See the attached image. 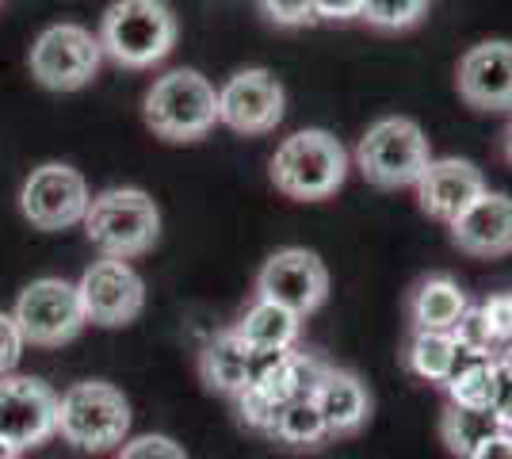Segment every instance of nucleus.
Returning a JSON list of instances; mask_svg holds the SVG:
<instances>
[{
	"label": "nucleus",
	"mask_w": 512,
	"mask_h": 459,
	"mask_svg": "<svg viewBox=\"0 0 512 459\" xmlns=\"http://www.w3.org/2000/svg\"><path fill=\"white\" fill-rule=\"evenodd\" d=\"M176 16L165 0H115L100 20V50L115 66L150 69L176 46Z\"/></svg>",
	"instance_id": "f257e3e1"
},
{
	"label": "nucleus",
	"mask_w": 512,
	"mask_h": 459,
	"mask_svg": "<svg viewBox=\"0 0 512 459\" xmlns=\"http://www.w3.org/2000/svg\"><path fill=\"white\" fill-rule=\"evenodd\" d=\"M88 241L111 261H134L161 238V211L142 188H107L92 196L85 215Z\"/></svg>",
	"instance_id": "f03ea898"
},
{
	"label": "nucleus",
	"mask_w": 512,
	"mask_h": 459,
	"mask_svg": "<svg viewBox=\"0 0 512 459\" xmlns=\"http://www.w3.org/2000/svg\"><path fill=\"white\" fill-rule=\"evenodd\" d=\"M348 176V150L329 131H295L272 153V184L287 199L318 203L329 199Z\"/></svg>",
	"instance_id": "7ed1b4c3"
},
{
	"label": "nucleus",
	"mask_w": 512,
	"mask_h": 459,
	"mask_svg": "<svg viewBox=\"0 0 512 459\" xmlns=\"http://www.w3.org/2000/svg\"><path fill=\"white\" fill-rule=\"evenodd\" d=\"M146 127L165 142H195L218 123V88L199 69H169L146 92Z\"/></svg>",
	"instance_id": "20e7f679"
},
{
	"label": "nucleus",
	"mask_w": 512,
	"mask_h": 459,
	"mask_svg": "<svg viewBox=\"0 0 512 459\" xmlns=\"http://www.w3.org/2000/svg\"><path fill=\"white\" fill-rule=\"evenodd\" d=\"M428 161H432V146L425 131L406 115L375 119L356 146V169L375 188H409V184L417 188Z\"/></svg>",
	"instance_id": "39448f33"
},
{
	"label": "nucleus",
	"mask_w": 512,
	"mask_h": 459,
	"mask_svg": "<svg viewBox=\"0 0 512 459\" xmlns=\"http://www.w3.org/2000/svg\"><path fill=\"white\" fill-rule=\"evenodd\" d=\"M58 433L81 452L123 448L130 433V402L104 379L73 383L58 398Z\"/></svg>",
	"instance_id": "423d86ee"
},
{
	"label": "nucleus",
	"mask_w": 512,
	"mask_h": 459,
	"mask_svg": "<svg viewBox=\"0 0 512 459\" xmlns=\"http://www.w3.org/2000/svg\"><path fill=\"white\" fill-rule=\"evenodd\" d=\"M12 318L20 326L23 341L39 345V349L69 345L88 326L77 284L58 280V276H43V280H31L23 287L16 306H12Z\"/></svg>",
	"instance_id": "0eeeda50"
},
{
	"label": "nucleus",
	"mask_w": 512,
	"mask_h": 459,
	"mask_svg": "<svg viewBox=\"0 0 512 459\" xmlns=\"http://www.w3.org/2000/svg\"><path fill=\"white\" fill-rule=\"evenodd\" d=\"M104 62L100 39L81 23H54L31 46V77L50 92H77L85 88Z\"/></svg>",
	"instance_id": "6e6552de"
},
{
	"label": "nucleus",
	"mask_w": 512,
	"mask_h": 459,
	"mask_svg": "<svg viewBox=\"0 0 512 459\" xmlns=\"http://www.w3.org/2000/svg\"><path fill=\"white\" fill-rule=\"evenodd\" d=\"M92 192L88 180L65 161H46L20 188V211L23 219L39 230H69L77 222H85Z\"/></svg>",
	"instance_id": "1a4fd4ad"
},
{
	"label": "nucleus",
	"mask_w": 512,
	"mask_h": 459,
	"mask_svg": "<svg viewBox=\"0 0 512 459\" xmlns=\"http://www.w3.org/2000/svg\"><path fill=\"white\" fill-rule=\"evenodd\" d=\"M256 299H268L306 318L329 299V272L310 249H299V245L276 249L256 272Z\"/></svg>",
	"instance_id": "9d476101"
},
{
	"label": "nucleus",
	"mask_w": 512,
	"mask_h": 459,
	"mask_svg": "<svg viewBox=\"0 0 512 459\" xmlns=\"http://www.w3.org/2000/svg\"><path fill=\"white\" fill-rule=\"evenodd\" d=\"M58 433V394L31 375H0V440L16 452L39 448Z\"/></svg>",
	"instance_id": "9b49d317"
},
{
	"label": "nucleus",
	"mask_w": 512,
	"mask_h": 459,
	"mask_svg": "<svg viewBox=\"0 0 512 459\" xmlns=\"http://www.w3.org/2000/svg\"><path fill=\"white\" fill-rule=\"evenodd\" d=\"M85 322L104 329L130 326L142 310H146V284L142 276L130 268V261H92L77 284Z\"/></svg>",
	"instance_id": "f8f14e48"
},
{
	"label": "nucleus",
	"mask_w": 512,
	"mask_h": 459,
	"mask_svg": "<svg viewBox=\"0 0 512 459\" xmlns=\"http://www.w3.org/2000/svg\"><path fill=\"white\" fill-rule=\"evenodd\" d=\"M287 96L268 69H241L218 88V123L237 134H268L283 119Z\"/></svg>",
	"instance_id": "ddd939ff"
},
{
	"label": "nucleus",
	"mask_w": 512,
	"mask_h": 459,
	"mask_svg": "<svg viewBox=\"0 0 512 459\" xmlns=\"http://www.w3.org/2000/svg\"><path fill=\"white\" fill-rule=\"evenodd\" d=\"M459 96L478 111H505L512 108V43L509 39H490L474 43L459 58L455 69Z\"/></svg>",
	"instance_id": "4468645a"
},
{
	"label": "nucleus",
	"mask_w": 512,
	"mask_h": 459,
	"mask_svg": "<svg viewBox=\"0 0 512 459\" xmlns=\"http://www.w3.org/2000/svg\"><path fill=\"white\" fill-rule=\"evenodd\" d=\"M486 192V176L474 161L463 157H432L425 176L417 180V203L421 211L440 222H455L474 199Z\"/></svg>",
	"instance_id": "2eb2a0df"
},
{
	"label": "nucleus",
	"mask_w": 512,
	"mask_h": 459,
	"mask_svg": "<svg viewBox=\"0 0 512 459\" xmlns=\"http://www.w3.org/2000/svg\"><path fill=\"white\" fill-rule=\"evenodd\" d=\"M451 241L470 257L512 253V199L505 192H482L459 219L451 222Z\"/></svg>",
	"instance_id": "dca6fc26"
},
{
	"label": "nucleus",
	"mask_w": 512,
	"mask_h": 459,
	"mask_svg": "<svg viewBox=\"0 0 512 459\" xmlns=\"http://www.w3.org/2000/svg\"><path fill=\"white\" fill-rule=\"evenodd\" d=\"M310 398L318 406L329 437H352L371 417V394L363 387V379L356 372H344V368H325Z\"/></svg>",
	"instance_id": "f3484780"
},
{
	"label": "nucleus",
	"mask_w": 512,
	"mask_h": 459,
	"mask_svg": "<svg viewBox=\"0 0 512 459\" xmlns=\"http://www.w3.org/2000/svg\"><path fill=\"white\" fill-rule=\"evenodd\" d=\"M256 375L253 387L268 394L276 406H287L295 398H310L329 364H321L310 352H276V356H253Z\"/></svg>",
	"instance_id": "a211bd4d"
},
{
	"label": "nucleus",
	"mask_w": 512,
	"mask_h": 459,
	"mask_svg": "<svg viewBox=\"0 0 512 459\" xmlns=\"http://www.w3.org/2000/svg\"><path fill=\"white\" fill-rule=\"evenodd\" d=\"M241 345L253 356H276V352H291L302 337V318L283 310V306L268 303V299H253L245 306L241 322L234 326Z\"/></svg>",
	"instance_id": "6ab92c4d"
},
{
	"label": "nucleus",
	"mask_w": 512,
	"mask_h": 459,
	"mask_svg": "<svg viewBox=\"0 0 512 459\" xmlns=\"http://www.w3.org/2000/svg\"><path fill=\"white\" fill-rule=\"evenodd\" d=\"M199 375H203V383L211 391L237 398L245 387H253V352L241 345V337H237L234 329L214 333L211 341L203 345V352H199Z\"/></svg>",
	"instance_id": "aec40b11"
},
{
	"label": "nucleus",
	"mask_w": 512,
	"mask_h": 459,
	"mask_svg": "<svg viewBox=\"0 0 512 459\" xmlns=\"http://www.w3.org/2000/svg\"><path fill=\"white\" fill-rule=\"evenodd\" d=\"M467 306V291L451 276H425L409 295V322L428 333H451Z\"/></svg>",
	"instance_id": "412c9836"
},
{
	"label": "nucleus",
	"mask_w": 512,
	"mask_h": 459,
	"mask_svg": "<svg viewBox=\"0 0 512 459\" xmlns=\"http://www.w3.org/2000/svg\"><path fill=\"white\" fill-rule=\"evenodd\" d=\"M402 360H406V368L417 379H425V383H448L455 368L463 364V352L455 345V337L451 333H428V329H413L406 341V352H402Z\"/></svg>",
	"instance_id": "4be33fe9"
},
{
	"label": "nucleus",
	"mask_w": 512,
	"mask_h": 459,
	"mask_svg": "<svg viewBox=\"0 0 512 459\" xmlns=\"http://www.w3.org/2000/svg\"><path fill=\"white\" fill-rule=\"evenodd\" d=\"M493 433H501V421L493 410H467V406H448L440 417V437L448 444L451 456L470 459L478 444H486Z\"/></svg>",
	"instance_id": "5701e85b"
},
{
	"label": "nucleus",
	"mask_w": 512,
	"mask_h": 459,
	"mask_svg": "<svg viewBox=\"0 0 512 459\" xmlns=\"http://www.w3.org/2000/svg\"><path fill=\"white\" fill-rule=\"evenodd\" d=\"M272 437L291 444V448H314L321 440L329 437L325 421H321L314 398H295L287 406H279L276 425H272Z\"/></svg>",
	"instance_id": "b1692460"
},
{
	"label": "nucleus",
	"mask_w": 512,
	"mask_h": 459,
	"mask_svg": "<svg viewBox=\"0 0 512 459\" xmlns=\"http://www.w3.org/2000/svg\"><path fill=\"white\" fill-rule=\"evenodd\" d=\"M451 406H467V410H490V394H493V360H470L463 356V364L455 368L448 383Z\"/></svg>",
	"instance_id": "393cba45"
},
{
	"label": "nucleus",
	"mask_w": 512,
	"mask_h": 459,
	"mask_svg": "<svg viewBox=\"0 0 512 459\" xmlns=\"http://www.w3.org/2000/svg\"><path fill=\"white\" fill-rule=\"evenodd\" d=\"M451 337H455L459 352L470 356V360H493V349H501L490 322H486V314H482V306H467L463 318L451 329Z\"/></svg>",
	"instance_id": "a878e982"
},
{
	"label": "nucleus",
	"mask_w": 512,
	"mask_h": 459,
	"mask_svg": "<svg viewBox=\"0 0 512 459\" xmlns=\"http://www.w3.org/2000/svg\"><path fill=\"white\" fill-rule=\"evenodd\" d=\"M428 12V0H363L360 20H367L379 31H406L413 23H421Z\"/></svg>",
	"instance_id": "bb28decb"
},
{
	"label": "nucleus",
	"mask_w": 512,
	"mask_h": 459,
	"mask_svg": "<svg viewBox=\"0 0 512 459\" xmlns=\"http://www.w3.org/2000/svg\"><path fill=\"white\" fill-rule=\"evenodd\" d=\"M276 414H279V406L260 391V387H245V391L237 394V417H241V425H249L253 433H268V437H272Z\"/></svg>",
	"instance_id": "cd10ccee"
},
{
	"label": "nucleus",
	"mask_w": 512,
	"mask_h": 459,
	"mask_svg": "<svg viewBox=\"0 0 512 459\" xmlns=\"http://www.w3.org/2000/svg\"><path fill=\"white\" fill-rule=\"evenodd\" d=\"M490 410L497 414L501 429L512 433V364L493 356V394H490Z\"/></svg>",
	"instance_id": "c85d7f7f"
},
{
	"label": "nucleus",
	"mask_w": 512,
	"mask_h": 459,
	"mask_svg": "<svg viewBox=\"0 0 512 459\" xmlns=\"http://www.w3.org/2000/svg\"><path fill=\"white\" fill-rule=\"evenodd\" d=\"M115 459H188V456H184V448H180L172 437H157V433H150V437L127 440Z\"/></svg>",
	"instance_id": "c756f323"
},
{
	"label": "nucleus",
	"mask_w": 512,
	"mask_h": 459,
	"mask_svg": "<svg viewBox=\"0 0 512 459\" xmlns=\"http://www.w3.org/2000/svg\"><path fill=\"white\" fill-rule=\"evenodd\" d=\"M264 16L279 27H302V23H314V0H260Z\"/></svg>",
	"instance_id": "7c9ffc66"
},
{
	"label": "nucleus",
	"mask_w": 512,
	"mask_h": 459,
	"mask_svg": "<svg viewBox=\"0 0 512 459\" xmlns=\"http://www.w3.org/2000/svg\"><path fill=\"white\" fill-rule=\"evenodd\" d=\"M482 314H486V322H490L497 345L512 341V291H497V295H490V299L482 303Z\"/></svg>",
	"instance_id": "2f4dec72"
},
{
	"label": "nucleus",
	"mask_w": 512,
	"mask_h": 459,
	"mask_svg": "<svg viewBox=\"0 0 512 459\" xmlns=\"http://www.w3.org/2000/svg\"><path fill=\"white\" fill-rule=\"evenodd\" d=\"M23 333L20 326H16V318L12 314H4L0 310V375H8L16 364H20V356H23Z\"/></svg>",
	"instance_id": "473e14b6"
},
{
	"label": "nucleus",
	"mask_w": 512,
	"mask_h": 459,
	"mask_svg": "<svg viewBox=\"0 0 512 459\" xmlns=\"http://www.w3.org/2000/svg\"><path fill=\"white\" fill-rule=\"evenodd\" d=\"M363 0H314V16L318 20H356Z\"/></svg>",
	"instance_id": "72a5a7b5"
},
{
	"label": "nucleus",
	"mask_w": 512,
	"mask_h": 459,
	"mask_svg": "<svg viewBox=\"0 0 512 459\" xmlns=\"http://www.w3.org/2000/svg\"><path fill=\"white\" fill-rule=\"evenodd\" d=\"M470 459H512V433H493L486 444H478V452Z\"/></svg>",
	"instance_id": "f704fd0d"
},
{
	"label": "nucleus",
	"mask_w": 512,
	"mask_h": 459,
	"mask_svg": "<svg viewBox=\"0 0 512 459\" xmlns=\"http://www.w3.org/2000/svg\"><path fill=\"white\" fill-rule=\"evenodd\" d=\"M0 459H23V452H16L12 444H4V440H0Z\"/></svg>",
	"instance_id": "c9c22d12"
},
{
	"label": "nucleus",
	"mask_w": 512,
	"mask_h": 459,
	"mask_svg": "<svg viewBox=\"0 0 512 459\" xmlns=\"http://www.w3.org/2000/svg\"><path fill=\"white\" fill-rule=\"evenodd\" d=\"M497 356H501V360H509V364H512V341H505V345L497 349Z\"/></svg>",
	"instance_id": "e433bc0d"
},
{
	"label": "nucleus",
	"mask_w": 512,
	"mask_h": 459,
	"mask_svg": "<svg viewBox=\"0 0 512 459\" xmlns=\"http://www.w3.org/2000/svg\"><path fill=\"white\" fill-rule=\"evenodd\" d=\"M505 153H509V161H512V127H509V134H505Z\"/></svg>",
	"instance_id": "4c0bfd02"
}]
</instances>
